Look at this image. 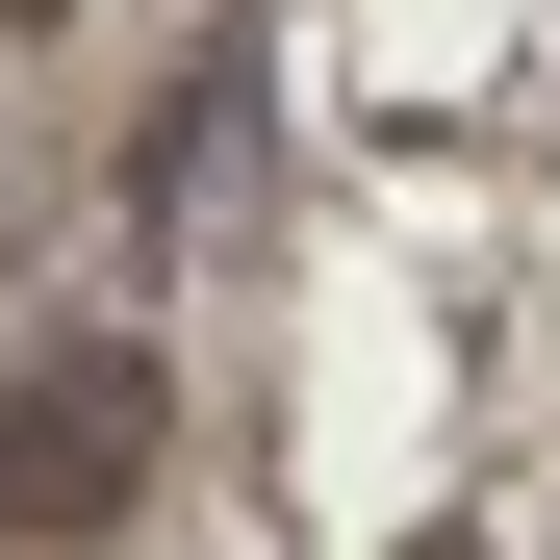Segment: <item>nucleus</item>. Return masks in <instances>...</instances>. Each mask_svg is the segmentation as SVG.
<instances>
[{"mask_svg":"<svg viewBox=\"0 0 560 560\" xmlns=\"http://www.w3.org/2000/svg\"><path fill=\"white\" fill-rule=\"evenodd\" d=\"M128 510H153V331L0 357V560H103Z\"/></svg>","mask_w":560,"mask_h":560,"instance_id":"nucleus-1","label":"nucleus"}]
</instances>
